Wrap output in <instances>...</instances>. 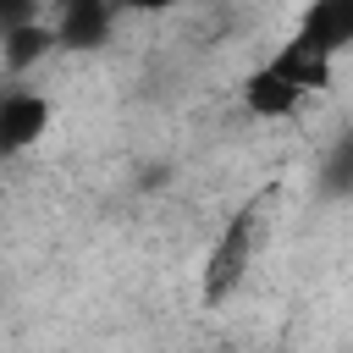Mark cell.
<instances>
[{"label": "cell", "instance_id": "6da1fadb", "mask_svg": "<svg viewBox=\"0 0 353 353\" xmlns=\"http://www.w3.org/2000/svg\"><path fill=\"white\" fill-rule=\"evenodd\" d=\"M265 221H270V193H248V199L221 221L215 248H210V259H204V298H210V303L232 298V292L248 281V270H254V259H259V243H265Z\"/></svg>", "mask_w": 353, "mask_h": 353}, {"label": "cell", "instance_id": "3957f363", "mask_svg": "<svg viewBox=\"0 0 353 353\" xmlns=\"http://www.w3.org/2000/svg\"><path fill=\"white\" fill-rule=\"evenodd\" d=\"M298 39L314 44L320 55H331V61L342 50H353V0H309Z\"/></svg>", "mask_w": 353, "mask_h": 353}, {"label": "cell", "instance_id": "7a4b0ae2", "mask_svg": "<svg viewBox=\"0 0 353 353\" xmlns=\"http://www.w3.org/2000/svg\"><path fill=\"white\" fill-rule=\"evenodd\" d=\"M50 116H55V105H50L39 88H22V83H17V88L6 94V105H0V132H6V149H11V154H22V149L44 143Z\"/></svg>", "mask_w": 353, "mask_h": 353}]
</instances>
